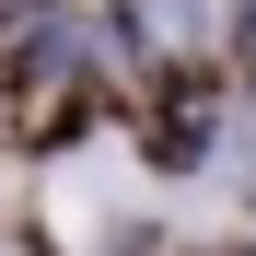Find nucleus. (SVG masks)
I'll return each instance as SVG.
<instances>
[{
    "label": "nucleus",
    "instance_id": "nucleus-1",
    "mask_svg": "<svg viewBox=\"0 0 256 256\" xmlns=\"http://www.w3.org/2000/svg\"><path fill=\"white\" fill-rule=\"evenodd\" d=\"M140 35L152 47H210L222 35V0H140Z\"/></svg>",
    "mask_w": 256,
    "mask_h": 256
}]
</instances>
